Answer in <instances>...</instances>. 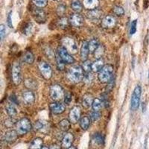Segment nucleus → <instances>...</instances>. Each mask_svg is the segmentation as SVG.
<instances>
[{
    "instance_id": "f704fd0d",
    "label": "nucleus",
    "mask_w": 149,
    "mask_h": 149,
    "mask_svg": "<svg viewBox=\"0 0 149 149\" xmlns=\"http://www.w3.org/2000/svg\"><path fill=\"white\" fill-rule=\"evenodd\" d=\"M93 140L95 141V142L98 145H103L104 143V137L101 134H95L94 136H93Z\"/></svg>"
},
{
    "instance_id": "c9c22d12",
    "label": "nucleus",
    "mask_w": 149,
    "mask_h": 149,
    "mask_svg": "<svg viewBox=\"0 0 149 149\" xmlns=\"http://www.w3.org/2000/svg\"><path fill=\"white\" fill-rule=\"evenodd\" d=\"M33 3L38 8H43L46 6L48 0H32Z\"/></svg>"
},
{
    "instance_id": "412c9836",
    "label": "nucleus",
    "mask_w": 149,
    "mask_h": 149,
    "mask_svg": "<svg viewBox=\"0 0 149 149\" xmlns=\"http://www.w3.org/2000/svg\"><path fill=\"white\" fill-rule=\"evenodd\" d=\"M47 127H48L47 122H45V121H42V120L37 121V122L34 123V130H37V131H40V132H44L45 130H47Z\"/></svg>"
},
{
    "instance_id": "1a4fd4ad",
    "label": "nucleus",
    "mask_w": 149,
    "mask_h": 149,
    "mask_svg": "<svg viewBox=\"0 0 149 149\" xmlns=\"http://www.w3.org/2000/svg\"><path fill=\"white\" fill-rule=\"evenodd\" d=\"M58 54L65 63L70 64V63H74V59L73 58V57L63 46H60L58 48Z\"/></svg>"
},
{
    "instance_id": "423d86ee",
    "label": "nucleus",
    "mask_w": 149,
    "mask_h": 149,
    "mask_svg": "<svg viewBox=\"0 0 149 149\" xmlns=\"http://www.w3.org/2000/svg\"><path fill=\"white\" fill-rule=\"evenodd\" d=\"M62 46L64 47L70 54H76L78 52V46L76 42L71 37H64L61 40Z\"/></svg>"
},
{
    "instance_id": "f8f14e48",
    "label": "nucleus",
    "mask_w": 149,
    "mask_h": 149,
    "mask_svg": "<svg viewBox=\"0 0 149 149\" xmlns=\"http://www.w3.org/2000/svg\"><path fill=\"white\" fill-rule=\"evenodd\" d=\"M33 17H34L35 20L40 23L44 22L46 19V13L40 8H34L32 10Z\"/></svg>"
},
{
    "instance_id": "aec40b11",
    "label": "nucleus",
    "mask_w": 149,
    "mask_h": 149,
    "mask_svg": "<svg viewBox=\"0 0 149 149\" xmlns=\"http://www.w3.org/2000/svg\"><path fill=\"white\" fill-rule=\"evenodd\" d=\"M93 101H94V98H93V95L90 93H86L83 96V100H82L83 106L86 108H89L93 105Z\"/></svg>"
},
{
    "instance_id": "a18cd8bd",
    "label": "nucleus",
    "mask_w": 149,
    "mask_h": 149,
    "mask_svg": "<svg viewBox=\"0 0 149 149\" xmlns=\"http://www.w3.org/2000/svg\"><path fill=\"white\" fill-rule=\"evenodd\" d=\"M5 35V27L4 25H1L0 26V38H1V40H2Z\"/></svg>"
},
{
    "instance_id": "a211bd4d",
    "label": "nucleus",
    "mask_w": 149,
    "mask_h": 149,
    "mask_svg": "<svg viewBox=\"0 0 149 149\" xmlns=\"http://www.w3.org/2000/svg\"><path fill=\"white\" fill-rule=\"evenodd\" d=\"M22 99L26 104H31L34 103V100H35L34 94L31 90L24 92L22 94Z\"/></svg>"
},
{
    "instance_id": "37998d69",
    "label": "nucleus",
    "mask_w": 149,
    "mask_h": 149,
    "mask_svg": "<svg viewBox=\"0 0 149 149\" xmlns=\"http://www.w3.org/2000/svg\"><path fill=\"white\" fill-rule=\"evenodd\" d=\"M113 11L117 16H122L125 14V10H124L123 8L120 7V6H115L113 8Z\"/></svg>"
},
{
    "instance_id": "6e6d98bb",
    "label": "nucleus",
    "mask_w": 149,
    "mask_h": 149,
    "mask_svg": "<svg viewBox=\"0 0 149 149\" xmlns=\"http://www.w3.org/2000/svg\"><path fill=\"white\" fill-rule=\"evenodd\" d=\"M136 1H137V2H138V0H136Z\"/></svg>"
},
{
    "instance_id": "a19ab883",
    "label": "nucleus",
    "mask_w": 149,
    "mask_h": 149,
    "mask_svg": "<svg viewBox=\"0 0 149 149\" xmlns=\"http://www.w3.org/2000/svg\"><path fill=\"white\" fill-rule=\"evenodd\" d=\"M56 60H57V65H58V68L59 70H63L64 69V66H65V63L62 61L61 58H60V56L57 55V58H56Z\"/></svg>"
},
{
    "instance_id": "bb28decb",
    "label": "nucleus",
    "mask_w": 149,
    "mask_h": 149,
    "mask_svg": "<svg viewBox=\"0 0 149 149\" xmlns=\"http://www.w3.org/2000/svg\"><path fill=\"white\" fill-rule=\"evenodd\" d=\"M6 111H7V113L8 114V116H10V117H14L17 115L18 113V111H17V107L14 105V104L12 103L10 104H8L6 107Z\"/></svg>"
},
{
    "instance_id": "2eb2a0df",
    "label": "nucleus",
    "mask_w": 149,
    "mask_h": 149,
    "mask_svg": "<svg viewBox=\"0 0 149 149\" xmlns=\"http://www.w3.org/2000/svg\"><path fill=\"white\" fill-rule=\"evenodd\" d=\"M116 20L112 16H107L102 19V26L105 29H109V28H113L116 26Z\"/></svg>"
},
{
    "instance_id": "9b49d317",
    "label": "nucleus",
    "mask_w": 149,
    "mask_h": 149,
    "mask_svg": "<svg viewBox=\"0 0 149 149\" xmlns=\"http://www.w3.org/2000/svg\"><path fill=\"white\" fill-rule=\"evenodd\" d=\"M70 23L74 27H81L84 25V18L81 14L75 13L70 16L69 19Z\"/></svg>"
},
{
    "instance_id": "7c9ffc66",
    "label": "nucleus",
    "mask_w": 149,
    "mask_h": 149,
    "mask_svg": "<svg viewBox=\"0 0 149 149\" xmlns=\"http://www.w3.org/2000/svg\"><path fill=\"white\" fill-rule=\"evenodd\" d=\"M71 7L74 11L78 13L82 10V4L81 3L79 0H72L71 3Z\"/></svg>"
},
{
    "instance_id": "0eeeda50",
    "label": "nucleus",
    "mask_w": 149,
    "mask_h": 149,
    "mask_svg": "<svg viewBox=\"0 0 149 149\" xmlns=\"http://www.w3.org/2000/svg\"><path fill=\"white\" fill-rule=\"evenodd\" d=\"M12 81L16 86L19 84L22 81L21 67L18 62H14L12 66Z\"/></svg>"
},
{
    "instance_id": "f03ea898",
    "label": "nucleus",
    "mask_w": 149,
    "mask_h": 149,
    "mask_svg": "<svg viewBox=\"0 0 149 149\" xmlns=\"http://www.w3.org/2000/svg\"><path fill=\"white\" fill-rule=\"evenodd\" d=\"M113 66L110 64L104 65L98 74V80L100 82L104 83H109L110 81H111L112 75H113Z\"/></svg>"
},
{
    "instance_id": "9d476101",
    "label": "nucleus",
    "mask_w": 149,
    "mask_h": 149,
    "mask_svg": "<svg viewBox=\"0 0 149 149\" xmlns=\"http://www.w3.org/2000/svg\"><path fill=\"white\" fill-rule=\"evenodd\" d=\"M81 108L79 107L78 106L73 107L69 114L70 122L72 124H76L81 119Z\"/></svg>"
},
{
    "instance_id": "4c0bfd02",
    "label": "nucleus",
    "mask_w": 149,
    "mask_h": 149,
    "mask_svg": "<svg viewBox=\"0 0 149 149\" xmlns=\"http://www.w3.org/2000/svg\"><path fill=\"white\" fill-rule=\"evenodd\" d=\"M101 117V113H99V111H96V110H94L90 113V119H92V121L95 122V121L98 120L100 119Z\"/></svg>"
},
{
    "instance_id": "c03bdc74",
    "label": "nucleus",
    "mask_w": 149,
    "mask_h": 149,
    "mask_svg": "<svg viewBox=\"0 0 149 149\" xmlns=\"http://www.w3.org/2000/svg\"><path fill=\"white\" fill-rule=\"evenodd\" d=\"M32 31V25L31 23H28L25 27H24V34L26 35H30Z\"/></svg>"
},
{
    "instance_id": "6e6552de",
    "label": "nucleus",
    "mask_w": 149,
    "mask_h": 149,
    "mask_svg": "<svg viewBox=\"0 0 149 149\" xmlns=\"http://www.w3.org/2000/svg\"><path fill=\"white\" fill-rule=\"evenodd\" d=\"M38 68L42 76L46 80H49L52 76V70L49 64L44 61H40L38 64Z\"/></svg>"
},
{
    "instance_id": "58836bf2",
    "label": "nucleus",
    "mask_w": 149,
    "mask_h": 149,
    "mask_svg": "<svg viewBox=\"0 0 149 149\" xmlns=\"http://www.w3.org/2000/svg\"><path fill=\"white\" fill-rule=\"evenodd\" d=\"M93 80V74L92 72H87L86 74L84 75V81L87 84H90Z\"/></svg>"
},
{
    "instance_id": "5fc2aeb1",
    "label": "nucleus",
    "mask_w": 149,
    "mask_h": 149,
    "mask_svg": "<svg viewBox=\"0 0 149 149\" xmlns=\"http://www.w3.org/2000/svg\"><path fill=\"white\" fill-rule=\"evenodd\" d=\"M55 1H58V2H60V1H61V0H55Z\"/></svg>"
},
{
    "instance_id": "c85d7f7f",
    "label": "nucleus",
    "mask_w": 149,
    "mask_h": 149,
    "mask_svg": "<svg viewBox=\"0 0 149 149\" xmlns=\"http://www.w3.org/2000/svg\"><path fill=\"white\" fill-rule=\"evenodd\" d=\"M70 124H71V122L68 119H63L59 122L60 129L63 131H67L70 128Z\"/></svg>"
},
{
    "instance_id": "72a5a7b5",
    "label": "nucleus",
    "mask_w": 149,
    "mask_h": 149,
    "mask_svg": "<svg viewBox=\"0 0 149 149\" xmlns=\"http://www.w3.org/2000/svg\"><path fill=\"white\" fill-rule=\"evenodd\" d=\"M70 21L66 17H61L58 20V26L61 28V29H65L68 26V24H69Z\"/></svg>"
},
{
    "instance_id": "4468645a",
    "label": "nucleus",
    "mask_w": 149,
    "mask_h": 149,
    "mask_svg": "<svg viewBox=\"0 0 149 149\" xmlns=\"http://www.w3.org/2000/svg\"><path fill=\"white\" fill-rule=\"evenodd\" d=\"M17 137H18V133H17V130H11L4 134L2 139L6 142L12 143V142H14L17 140Z\"/></svg>"
},
{
    "instance_id": "473e14b6",
    "label": "nucleus",
    "mask_w": 149,
    "mask_h": 149,
    "mask_svg": "<svg viewBox=\"0 0 149 149\" xmlns=\"http://www.w3.org/2000/svg\"><path fill=\"white\" fill-rule=\"evenodd\" d=\"M89 45V49H90V52H94L95 51V49L99 46V42H98V40L93 39L88 42Z\"/></svg>"
},
{
    "instance_id": "f3484780",
    "label": "nucleus",
    "mask_w": 149,
    "mask_h": 149,
    "mask_svg": "<svg viewBox=\"0 0 149 149\" xmlns=\"http://www.w3.org/2000/svg\"><path fill=\"white\" fill-rule=\"evenodd\" d=\"M89 53H90V49H89L88 42L86 41H84L81 45V51H80V55L82 61H86L88 58Z\"/></svg>"
},
{
    "instance_id": "de8ad7c7",
    "label": "nucleus",
    "mask_w": 149,
    "mask_h": 149,
    "mask_svg": "<svg viewBox=\"0 0 149 149\" xmlns=\"http://www.w3.org/2000/svg\"><path fill=\"white\" fill-rule=\"evenodd\" d=\"M11 14H12V12L10 11L8 14V18H7V23L9 28H13V25H12V21H11Z\"/></svg>"
},
{
    "instance_id": "b1692460",
    "label": "nucleus",
    "mask_w": 149,
    "mask_h": 149,
    "mask_svg": "<svg viewBox=\"0 0 149 149\" xmlns=\"http://www.w3.org/2000/svg\"><path fill=\"white\" fill-rule=\"evenodd\" d=\"M104 66V61L102 59H98L92 64V71L94 72H98L102 70V68Z\"/></svg>"
},
{
    "instance_id": "e433bc0d",
    "label": "nucleus",
    "mask_w": 149,
    "mask_h": 149,
    "mask_svg": "<svg viewBox=\"0 0 149 149\" xmlns=\"http://www.w3.org/2000/svg\"><path fill=\"white\" fill-rule=\"evenodd\" d=\"M92 64L91 62L90 61H84L83 63V69L84 70V72H86V73L87 72H90V71L92 70Z\"/></svg>"
},
{
    "instance_id": "ea45409f",
    "label": "nucleus",
    "mask_w": 149,
    "mask_h": 149,
    "mask_svg": "<svg viewBox=\"0 0 149 149\" xmlns=\"http://www.w3.org/2000/svg\"><path fill=\"white\" fill-rule=\"evenodd\" d=\"M136 26H137V19H134L130 25V35H134L136 31Z\"/></svg>"
},
{
    "instance_id": "5701e85b",
    "label": "nucleus",
    "mask_w": 149,
    "mask_h": 149,
    "mask_svg": "<svg viewBox=\"0 0 149 149\" xmlns=\"http://www.w3.org/2000/svg\"><path fill=\"white\" fill-rule=\"evenodd\" d=\"M42 139L41 138H36L33 139L29 146V149H41L42 148Z\"/></svg>"
},
{
    "instance_id": "603ef678",
    "label": "nucleus",
    "mask_w": 149,
    "mask_h": 149,
    "mask_svg": "<svg viewBox=\"0 0 149 149\" xmlns=\"http://www.w3.org/2000/svg\"><path fill=\"white\" fill-rule=\"evenodd\" d=\"M67 149H76V148L72 146H70V147L69 148H67Z\"/></svg>"
},
{
    "instance_id": "2f4dec72",
    "label": "nucleus",
    "mask_w": 149,
    "mask_h": 149,
    "mask_svg": "<svg viewBox=\"0 0 149 149\" xmlns=\"http://www.w3.org/2000/svg\"><path fill=\"white\" fill-rule=\"evenodd\" d=\"M102 106H103V102L101 99H99V98H95L94 99L93 105H92L93 110L99 111L102 108Z\"/></svg>"
},
{
    "instance_id": "dca6fc26",
    "label": "nucleus",
    "mask_w": 149,
    "mask_h": 149,
    "mask_svg": "<svg viewBox=\"0 0 149 149\" xmlns=\"http://www.w3.org/2000/svg\"><path fill=\"white\" fill-rule=\"evenodd\" d=\"M73 141H74V136L72 133H66L63 136V139H62V146L65 148H69L70 146H72Z\"/></svg>"
},
{
    "instance_id": "ddd939ff",
    "label": "nucleus",
    "mask_w": 149,
    "mask_h": 149,
    "mask_svg": "<svg viewBox=\"0 0 149 149\" xmlns=\"http://www.w3.org/2000/svg\"><path fill=\"white\" fill-rule=\"evenodd\" d=\"M49 109L53 114L58 115V114L63 113L65 111L66 107L64 104L60 103V102H54V103H51L49 104Z\"/></svg>"
},
{
    "instance_id": "f257e3e1",
    "label": "nucleus",
    "mask_w": 149,
    "mask_h": 149,
    "mask_svg": "<svg viewBox=\"0 0 149 149\" xmlns=\"http://www.w3.org/2000/svg\"><path fill=\"white\" fill-rule=\"evenodd\" d=\"M84 70L83 67L80 65L72 66L68 72L67 77L70 81L74 84L81 82L84 78Z\"/></svg>"
},
{
    "instance_id": "7ed1b4c3",
    "label": "nucleus",
    "mask_w": 149,
    "mask_h": 149,
    "mask_svg": "<svg viewBox=\"0 0 149 149\" xmlns=\"http://www.w3.org/2000/svg\"><path fill=\"white\" fill-rule=\"evenodd\" d=\"M50 96L54 102H60L65 97L64 91L62 86L58 84H53L50 87Z\"/></svg>"
},
{
    "instance_id": "3c124183",
    "label": "nucleus",
    "mask_w": 149,
    "mask_h": 149,
    "mask_svg": "<svg viewBox=\"0 0 149 149\" xmlns=\"http://www.w3.org/2000/svg\"><path fill=\"white\" fill-rule=\"evenodd\" d=\"M149 3V0H144V8L146 9L148 6Z\"/></svg>"
},
{
    "instance_id": "49530a36",
    "label": "nucleus",
    "mask_w": 149,
    "mask_h": 149,
    "mask_svg": "<svg viewBox=\"0 0 149 149\" xmlns=\"http://www.w3.org/2000/svg\"><path fill=\"white\" fill-rule=\"evenodd\" d=\"M72 102V95L70 93H66L64 97V102L66 104H70V102Z\"/></svg>"
},
{
    "instance_id": "8fccbe9b",
    "label": "nucleus",
    "mask_w": 149,
    "mask_h": 149,
    "mask_svg": "<svg viewBox=\"0 0 149 149\" xmlns=\"http://www.w3.org/2000/svg\"><path fill=\"white\" fill-rule=\"evenodd\" d=\"M49 149H61V147L58 146V145L54 144V145H52L51 147H50V148Z\"/></svg>"
},
{
    "instance_id": "a878e982",
    "label": "nucleus",
    "mask_w": 149,
    "mask_h": 149,
    "mask_svg": "<svg viewBox=\"0 0 149 149\" xmlns=\"http://www.w3.org/2000/svg\"><path fill=\"white\" fill-rule=\"evenodd\" d=\"M22 60H23L24 62L27 63V64H32L34 61V54L31 52L30 51L26 52L24 54L23 57H22Z\"/></svg>"
},
{
    "instance_id": "cd10ccee",
    "label": "nucleus",
    "mask_w": 149,
    "mask_h": 149,
    "mask_svg": "<svg viewBox=\"0 0 149 149\" xmlns=\"http://www.w3.org/2000/svg\"><path fill=\"white\" fill-rule=\"evenodd\" d=\"M25 85L28 89L30 90H36L37 87V82L32 78H27L25 80Z\"/></svg>"
},
{
    "instance_id": "4be33fe9",
    "label": "nucleus",
    "mask_w": 149,
    "mask_h": 149,
    "mask_svg": "<svg viewBox=\"0 0 149 149\" xmlns=\"http://www.w3.org/2000/svg\"><path fill=\"white\" fill-rule=\"evenodd\" d=\"M80 127H81L82 130H86L89 128L90 125V118L87 116L81 117L80 119Z\"/></svg>"
},
{
    "instance_id": "c756f323",
    "label": "nucleus",
    "mask_w": 149,
    "mask_h": 149,
    "mask_svg": "<svg viewBox=\"0 0 149 149\" xmlns=\"http://www.w3.org/2000/svg\"><path fill=\"white\" fill-rule=\"evenodd\" d=\"M104 47L103 45H99L98 48L95 49V51L94 52V56H95V58H96V60L102 59V57L103 56V54H104Z\"/></svg>"
},
{
    "instance_id": "79ce46f5",
    "label": "nucleus",
    "mask_w": 149,
    "mask_h": 149,
    "mask_svg": "<svg viewBox=\"0 0 149 149\" xmlns=\"http://www.w3.org/2000/svg\"><path fill=\"white\" fill-rule=\"evenodd\" d=\"M66 10V6L62 5V4H61V5H58V8H57V13H58V14L59 16H63V14H65Z\"/></svg>"
},
{
    "instance_id": "09e8293b",
    "label": "nucleus",
    "mask_w": 149,
    "mask_h": 149,
    "mask_svg": "<svg viewBox=\"0 0 149 149\" xmlns=\"http://www.w3.org/2000/svg\"><path fill=\"white\" fill-rule=\"evenodd\" d=\"M10 100L11 101L12 103L14 104H18V102H17V98H16V96L14 95H10Z\"/></svg>"
},
{
    "instance_id": "39448f33",
    "label": "nucleus",
    "mask_w": 149,
    "mask_h": 149,
    "mask_svg": "<svg viewBox=\"0 0 149 149\" xmlns=\"http://www.w3.org/2000/svg\"><path fill=\"white\" fill-rule=\"evenodd\" d=\"M141 94H142V89L139 85H137L134 88L132 96H131V100H130V108L132 110H136L138 108L140 102Z\"/></svg>"
},
{
    "instance_id": "6ab92c4d",
    "label": "nucleus",
    "mask_w": 149,
    "mask_h": 149,
    "mask_svg": "<svg viewBox=\"0 0 149 149\" xmlns=\"http://www.w3.org/2000/svg\"><path fill=\"white\" fill-rule=\"evenodd\" d=\"M99 1L98 0H84L83 5L86 9L92 10H95L98 6Z\"/></svg>"
},
{
    "instance_id": "20e7f679",
    "label": "nucleus",
    "mask_w": 149,
    "mask_h": 149,
    "mask_svg": "<svg viewBox=\"0 0 149 149\" xmlns=\"http://www.w3.org/2000/svg\"><path fill=\"white\" fill-rule=\"evenodd\" d=\"M31 127H32L31 123L27 118H22L16 124V130L18 134L20 135H24L29 133L31 130Z\"/></svg>"
},
{
    "instance_id": "864d4df0",
    "label": "nucleus",
    "mask_w": 149,
    "mask_h": 149,
    "mask_svg": "<svg viewBox=\"0 0 149 149\" xmlns=\"http://www.w3.org/2000/svg\"><path fill=\"white\" fill-rule=\"evenodd\" d=\"M41 149H49V148H48L47 147H46V146H44V147H42Z\"/></svg>"
},
{
    "instance_id": "393cba45",
    "label": "nucleus",
    "mask_w": 149,
    "mask_h": 149,
    "mask_svg": "<svg viewBox=\"0 0 149 149\" xmlns=\"http://www.w3.org/2000/svg\"><path fill=\"white\" fill-rule=\"evenodd\" d=\"M102 15V12L100 10L95 9V10H92L87 14V17L89 19H90L93 21H97L99 19Z\"/></svg>"
}]
</instances>
